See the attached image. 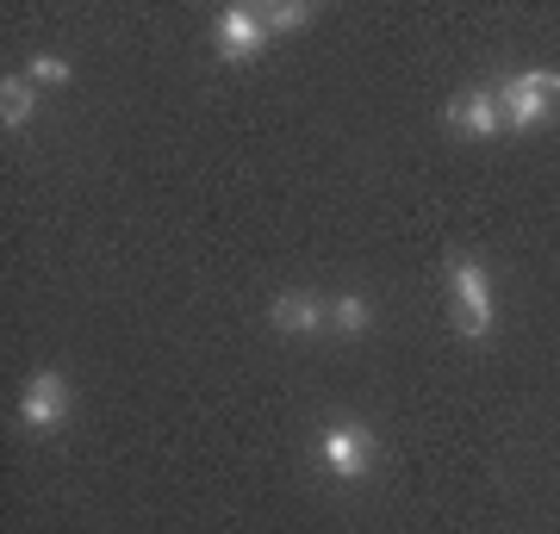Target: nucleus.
I'll return each instance as SVG.
<instances>
[{
	"label": "nucleus",
	"mask_w": 560,
	"mask_h": 534,
	"mask_svg": "<svg viewBox=\"0 0 560 534\" xmlns=\"http://www.w3.org/2000/svg\"><path fill=\"white\" fill-rule=\"evenodd\" d=\"M555 106H560V75L555 69H529V75H511L499 87V112H504L511 131H536Z\"/></svg>",
	"instance_id": "f257e3e1"
},
{
	"label": "nucleus",
	"mask_w": 560,
	"mask_h": 534,
	"mask_svg": "<svg viewBox=\"0 0 560 534\" xmlns=\"http://www.w3.org/2000/svg\"><path fill=\"white\" fill-rule=\"evenodd\" d=\"M448 293H455L460 336L480 342L486 330H492V280H486V268L480 261H455V268H448Z\"/></svg>",
	"instance_id": "f03ea898"
},
{
	"label": "nucleus",
	"mask_w": 560,
	"mask_h": 534,
	"mask_svg": "<svg viewBox=\"0 0 560 534\" xmlns=\"http://www.w3.org/2000/svg\"><path fill=\"white\" fill-rule=\"evenodd\" d=\"M69 411H75V392H69V379L62 373H32L20 392V423L25 429H62L69 423Z\"/></svg>",
	"instance_id": "7ed1b4c3"
},
{
	"label": "nucleus",
	"mask_w": 560,
	"mask_h": 534,
	"mask_svg": "<svg viewBox=\"0 0 560 534\" xmlns=\"http://www.w3.org/2000/svg\"><path fill=\"white\" fill-rule=\"evenodd\" d=\"M318 460L330 466L337 478H361L368 466H374V429H361V423H330L318 436Z\"/></svg>",
	"instance_id": "20e7f679"
},
{
	"label": "nucleus",
	"mask_w": 560,
	"mask_h": 534,
	"mask_svg": "<svg viewBox=\"0 0 560 534\" xmlns=\"http://www.w3.org/2000/svg\"><path fill=\"white\" fill-rule=\"evenodd\" d=\"M212 50L224 62H256L268 50V25H261V7H224L219 25H212Z\"/></svg>",
	"instance_id": "39448f33"
},
{
	"label": "nucleus",
	"mask_w": 560,
	"mask_h": 534,
	"mask_svg": "<svg viewBox=\"0 0 560 534\" xmlns=\"http://www.w3.org/2000/svg\"><path fill=\"white\" fill-rule=\"evenodd\" d=\"M448 124H455V131H467V138H499V124H504L499 94L474 87L467 99H455V106H448Z\"/></svg>",
	"instance_id": "423d86ee"
},
{
	"label": "nucleus",
	"mask_w": 560,
	"mask_h": 534,
	"mask_svg": "<svg viewBox=\"0 0 560 534\" xmlns=\"http://www.w3.org/2000/svg\"><path fill=\"white\" fill-rule=\"evenodd\" d=\"M268 317H275V330H287V336H305V330H318L324 323V305L312 293H280Z\"/></svg>",
	"instance_id": "0eeeda50"
},
{
	"label": "nucleus",
	"mask_w": 560,
	"mask_h": 534,
	"mask_svg": "<svg viewBox=\"0 0 560 534\" xmlns=\"http://www.w3.org/2000/svg\"><path fill=\"white\" fill-rule=\"evenodd\" d=\"M32 106H38V94H32V81H25V75L0 81V119H7V131L32 124Z\"/></svg>",
	"instance_id": "6e6552de"
},
{
	"label": "nucleus",
	"mask_w": 560,
	"mask_h": 534,
	"mask_svg": "<svg viewBox=\"0 0 560 534\" xmlns=\"http://www.w3.org/2000/svg\"><path fill=\"white\" fill-rule=\"evenodd\" d=\"M330 323H337L342 336H361V330H368V323H374V305H368V298H337V305H330Z\"/></svg>",
	"instance_id": "1a4fd4ad"
},
{
	"label": "nucleus",
	"mask_w": 560,
	"mask_h": 534,
	"mask_svg": "<svg viewBox=\"0 0 560 534\" xmlns=\"http://www.w3.org/2000/svg\"><path fill=\"white\" fill-rule=\"evenodd\" d=\"M305 20H312V7H300V0H268V7H261L268 38H275V32H293V25H305Z\"/></svg>",
	"instance_id": "9d476101"
},
{
	"label": "nucleus",
	"mask_w": 560,
	"mask_h": 534,
	"mask_svg": "<svg viewBox=\"0 0 560 534\" xmlns=\"http://www.w3.org/2000/svg\"><path fill=\"white\" fill-rule=\"evenodd\" d=\"M32 81H50V87H69V81H75V69H69L62 57H38V62H32Z\"/></svg>",
	"instance_id": "9b49d317"
}]
</instances>
